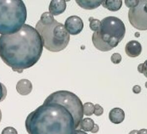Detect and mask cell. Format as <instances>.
Returning a JSON list of instances; mask_svg holds the SVG:
<instances>
[{
    "label": "cell",
    "instance_id": "1",
    "mask_svg": "<svg viewBox=\"0 0 147 134\" xmlns=\"http://www.w3.org/2000/svg\"><path fill=\"white\" fill-rule=\"evenodd\" d=\"M43 51L42 39L33 26L25 24L17 32L0 36V57L13 71L22 72L33 66Z\"/></svg>",
    "mask_w": 147,
    "mask_h": 134
},
{
    "label": "cell",
    "instance_id": "2",
    "mask_svg": "<svg viewBox=\"0 0 147 134\" xmlns=\"http://www.w3.org/2000/svg\"><path fill=\"white\" fill-rule=\"evenodd\" d=\"M80 122L67 108L47 98L28 115L25 125L29 134H72Z\"/></svg>",
    "mask_w": 147,
    "mask_h": 134
},
{
    "label": "cell",
    "instance_id": "3",
    "mask_svg": "<svg viewBox=\"0 0 147 134\" xmlns=\"http://www.w3.org/2000/svg\"><path fill=\"white\" fill-rule=\"evenodd\" d=\"M35 29L42 39L43 47L49 51L59 52L68 44L69 34L64 25L55 20L49 12H46L41 14Z\"/></svg>",
    "mask_w": 147,
    "mask_h": 134
},
{
    "label": "cell",
    "instance_id": "4",
    "mask_svg": "<svg viewBox=\"0 0 147 134\" xmlns=\"http://www.w3.org/2000/svg\"><path fill=\"white\" fill-rule=\"evenodd\" d=\"M100 23L99 29L92 34V41L97 49L106 52L116 47L122 41L126 28L123 21L114 16L106 17Z\"/></svg>",
    "mask_w": 147,
    "mask_h": 134
},
{
    "label": "cell",
    "instance_id": "5",
    "mask_svg": "<svg viewBox=\"0 0 147 134\" xmlns=\"http://www.w3.org/2000/svg\"><path fill=\"white\" fill-rule=\"evenodd\" d=\"M27 10L21 0H0V34L10 35L25 24Z\"/></svg>",
    "mask_w": 147,
    "mask_h": 134
},
{
    "label": "cell",
    "instance_id": "6",
    "mask_svg": "<svg viewBox=\"0 0 147 134\" xmlns=\"http://www.w3.org/2000/svg\"><path fill=\"white\" fill-rule=\"evenodd\" d=\"M128 18L130 24L136 29L147 30V0L139 1L137 6L130 8Z\"/></svg>",
    "mask_w": 147,
    "mask_h": 134
},
{
    "label": "cell",
    "instance_id": "7",
    "mask_svg": "<svg viewBox=\"0 0 147 134\" xmlns=\"http://www.w3.org/2000/svg\"><path fill=\"white\" fill-rule=\"evenodd\" d=\"M64 26L69 34L76 35L82 32L84 24L82 20L79 17L71 16L66 19Z\"/></svg>",
    "mask_w": 147,
    "mask_h": 134
},
{
    "label": "cell",
    "instance_id": "8",
    "mask_svg": "<svg viewBox=\"0 0 147 134\" xmlns=\"http://www.w3.org/2000/svg\"><path fill=\"white\" fill-rule=\"evenodd\" d=\"M125 51L128 56L136 58L141 54L142 46L138 41L136 40H131L125 45Z\"/></svg>",
    "mask_w": 147,
    "mask_h": 134
},
{
    "label": "cell",
    "instance_id": "9",
    "mask_svg": "<svg viewBox=\"0 0 147 134\" xmlns=\"http://www.w3.org/2000/svg\"><path fill=\"white\" fill-rule=\"evenodd\" d=\"M66 1L64 0L51 1L49 6V11L53 16H57L63 13L66 9Z\"/></svg>",
    "mask_w": 147,
    "mask_h": 134
},
{
    "label": "cell",
    "instance_id": "10",
    "mask_svg": "<svg viewBox=\"0 0 147 134\" xmlns=\"http://www.w3.org/2000/svg\"><path fill=\"white\" fill-rule=\"evenodd\" d=\"M32 84L31 82L26 79L20 80L16 85L17 92L22 95H26L30 93L32 90Z\"/></svg>",
    "mask_w": 147,
    "mask_h": 134
},
{
    "label": "cell",
    "instance_id": "11",
    "mask_svg": "<svg viewBox=\"0 0 147 134\" xmlns=\"http://www.w3.org/2000/svg\"><path fill=\"white\" fill-rule=\"evenodd\" d=\"M109 118L111 122L115 124H120L125 119V112L119 108H114L110 111Z\"/></svg>",
    "mask_w": 147,
    "mask_h": 134
},
{
    "label": "cell",
    "instance_id": "12",
    "mask_svg": "<svg viewBox=\"0 0 147 134\" xmlns=\"http://www.w3.org/2000/svg\"><path fill=\"white\" fill-rule=\"evenodd\" d=\"M101 5L110 11L116 12L121 9L122 5V1L121 0H103L102 1Z\"/></svg>",
    "mask_w": 147,
    "mask_h": 134
},
{
    "label": "cell",
    "instance_id": "13",
    "mask_svg": "<svg viewBox=\"0 0 147 134\" xmlns=\"http://www.w3.org/2000/svg\"><path fill=\"white\" fill-rule=\"evenodd\" d=\"M101 2L102 1H76V2L80 7L87 10H92L97 8L101 5Z\"/></svg>",
    "mask_w": 147,
    "mask_h": 134
},
{
    "label": "cell",
    "instance_id": "14",
    "mask_svg": "<svg viewBox=\"0 0 147 134\" xmlns=\"http://www.w3.org/2000/svg\"><path fill=\"white\" fill-rule=\"evenodd\" d=\"M94 121L90 118H83L81 121L79 128L86 132H89L92 129L94 126Z\"/></svg>",
    "mask_w": 147,
    "mask_h": 134
},
{
    "label": "cell",
    "instance_id": "15",
    "mask_svg": "<svg viewBox=\"0 0 147 134\" xmlns=\"http://www.w3.org/2000/svg\"><path fill=\"white\" fill-rule=\"evenodd\" d=\"M83 114L86 116H90L94 113V105L91 102H86L83 105Z\"/></svg>",
    "mask_w": 147,
    "mask_h": 134
},
{
    "label": "cell",
    "instance_id": "16",
    "mask_svg": "<svg viewBox=\"0 0 147 134\" xmlns=\"http://www.w3.org/2000/svg\"><path fill=\"white\" fill-rule=\"evenodd\" d=\"M90 21V28L91 30L95 32L98 30L100 26V21L98 19L94 18L93 17H90L88 19Z\"/></svg>",
    "mask_w": 147,
    "mask_h": 134
},
{
    "label": "cell",
    "instance_id": "17",
    "mask_svg": "<svg viewBox=\"0 0 147 134\" xmlns=\"http://www.w3.org/2000/svg\"><path fill=\"white\" fill-rule=\"evenodd\" d=\"M137 70L139 72L144 74L145 76L147 78V60H146L143 63L140 64L138 66Z\"/></svg>",
    "mask_w": 147,
    "mask_h": 134
},
{
    "label": "cell",
    "instance_id": "18",
    "mask_svg": "<svg viewBox=\"0 0 147 134\" xmlns=\"http://www.w3.org/2000/svg\"><path fill=\"white\" fill-rule=\"evenodd\" d=\"M7 95L6 86L0 82V102L3 101Z\"/></svg>",
    "mask_w": 147,
    "mask_h": 134
},
{
    "label": "cell",
    "instance_id": "19",
    "mask_svg": "<svg viewBox=\"0 0 147 134\" xmlns=\"http://www.w3.org/2000/svg\"><path fill=\"white\" fill-rule=\"evenodd\" d=\"M122 60V56L119 53H114L111 56V61L114 64H119Z\"/></svg>",
    "mask_w": 147,
    "mask_h": 134
},
{
    "label": "cell",
    "instance_id": "20",
    "mask_svg": "<svg viewBox=\"0 0 147 134\" xmlns=\"http://www.w3.org/2000/svg\"><path fill=\"white\" fill-rule=\"evenodd\" d=\"M1 134H18V133L14 128L11 127H7L2 130Z\"/></svg>",
    "mask_w": 147,
    "mask_h": 134
},
{
    "label": "cell",
    "instance_id": "21",
    "mask_svg": "<svg viewBox=\"0 0 147 134\" xmlns=\"http://www.w3.org/2000/svg\"><path fill=\"white\" fill-rule=\"evenodd\" d=\"M94 113L96 116H101L103 113V108L99 104H95L94 105Z\"/></svg>",
    "mask_w": 147,
    "mask_h": 134
},
{
    "label": "cell",
    "instance_id": "22",
    "mask_svg": "<svg viewBox=\"0 0 147 134\" xmlns=\"http://www.w3.org/2000/svg\"><path fill=\"white\" fill-rule=\"evenodd\" d=\"M139 3V1L138 0H131V1H125V5L129 7V8H132L134 7H136L138 5Z\"/></svg>",
    "mask_w": 147,
    "mask_h": 134
},
{
    "label": "cell",
    "instance_id": "23",
    "mask_svg": "<svg viewBox=\"0 0 147 134\" xmlns=\"http://www.w3.org/2000/svg\"><path fill=\"white\" fill-rule=\"evenodd\" d=\"M132 90L134 93L135 94H138L141 92V87L138 85H135L133 87Z\"/></svg>",
    "mask_w": 147,
    "mask_h": 134
},
{
    "label": "cell",
    "instance_id": "24",
    "mask_svg": "<svg viewBox=\"0 0 147 134\" xmlns=\"http://www.w3.org/2000/svg\"><path fill=\"white\" fill-rule=\"evenodd\" d=\"M98 131H99V126H98L97 124H94V127H93V128H92V129L91 131V132H92V133H95L98 132Z\"/></svg>",
    "mask_w": 147,
    "mask_h": 134
},
{
    "label": "cell",
    "instance_id": "25",
    "mask_svg": "<svg viewBox=\"0 0 147 134\" xmlns=\"http://www.w3.org/2000/svg\"><path fill=\"white\" fill-rule=\"evenodd\" d=\"M72 134H88L86 132L80 130V129H76Z\"/></svg>",
    "mask_w": 147,
    "mask_h": 134
},
{
    "label": "cell",
    "instance_id": "26",
    "mask_svg": "<svg viewBox=\"0 0 147 134\" xmlns=\"http://www.w3.org/2000/svg\"><path fill=\"white\" fill-rule=\"evenodd\" d=\"M137 134H147V129H141L138 131Z\"/></svg>",
    "mask_w": 147,
    "mask_h": 134
},
{
    "label": "cell",
    "instance_id": "27",
    "mask_svg": "<svg viewBox=\"0 0 147 134\" xmlns=\"http://www.w3.org/2000/svg\"><path fill=\"white\" fill-rule=\"evenodd\" d=\"M138 131L137 130H133L129 132V134H137Z\"/></svg>",
    "mask_w": 147,
    "mask_h": 134
},
{
    "label": "cell",
    "instance_id": "28",
    "mask_svg": "<svg viewBox=\"0 0 147 134\" xmlns=\"http://www.w3.org/2000/svg\"><path fill=\"white\" fill-rule=\"evenodd\" d=\"M1 119H2V112H1V110L0 109V122L1 121Z\"/></svg>",
    "mask_w": 147,
    "mask_h": 134
},
{
    "label": "cell",
    "instance_id": "29",
    "mask_svg": "<svg viewBox=\"0 0 147 134\" xmlns=\"http://www.w3.org/2000/svg\"><path fill=\"white\" fill-rule=\"evenodd\" d=\"M145 87L147 88V82H145Z\"/></svg>",
    "mask_w": 147,
    "mask_h": 134
}]
</instances>
